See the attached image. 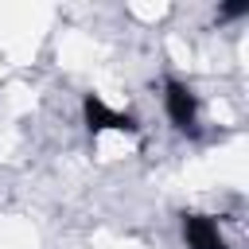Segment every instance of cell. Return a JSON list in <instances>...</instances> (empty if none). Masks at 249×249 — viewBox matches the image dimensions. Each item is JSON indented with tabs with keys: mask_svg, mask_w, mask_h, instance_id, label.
<instances>
[{
	"mask_svg": "<svg viewBox=\"0 0 249 249\" xmlns=\"http://www.w3.org/2000/svg\"><path fill=\"white\" fill-rule=\"evenodd\" d=\"M160 97H163V113H167V121L175 124V132H183V136H198L202 105H198L195 86H187L183 78H167Z\"/></svg>",
	"mask_w": 249,
	"mask_h": 249,
	"instance_id": "1",
	"label": "cell"
},
{
	"mask_svg": "<svg viewBox=\"0 0 249 249\" xmlns=\"http://www.w3.org/2000/svg\"><path fill=\"white\" fill-rule=\"evenodd\" d=\"M82 117H86V128H89L93 136H97V132H105V128H117V132H136V128H140L132 113L109 109L97 93H86V97H82Z\"/></svg>",
	"mask_w": 249,
	"mask_h": 249,
	"instance_id": "2",
	"label": "cell"
},
{
	"mask_svg": "<svg viewBox=\"0 0 249 249\" xmlns=\"http://www.w3.org/2000/svg\"><path fill=\"white\" fill-rule=\"evenodd\" d=\"M183 245L187 249H230L214 214H183Z\"/></svg>",
	"mask_w": 249,
	"mask_h": 249,
	"instance_id": "3",
	"label": "cell"
}]
</instances>
